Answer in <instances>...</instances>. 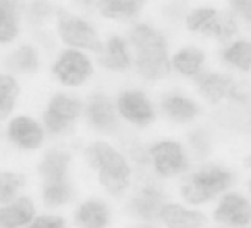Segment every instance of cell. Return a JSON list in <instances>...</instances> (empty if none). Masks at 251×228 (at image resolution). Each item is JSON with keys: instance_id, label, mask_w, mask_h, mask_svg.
Masks as SVG:
<instances>
[{"instance_id": "1", "label": "cell", "mask_w": 251, "mask_h": 228, "mask_svg": "<svg viewBox=\"0 0 251 228\" xmlns=\"http://www.w3.org/2000/svg\"><path fill=\"white\" fill-rule=\"evenodd\" d=\"M131 39L137 49V68L147 79H160L170 70L166 42L164 37L153 28L138 25L131 33Z\"/></svg>"}, {"instance_id": "2", "label": "cell", "mask_w": 251, "mask_h": 228, "mask_svg": "<svg viewBox=\"0 0 251 228\" xmlns=\"http://www.w3.org/2000/svg\"><path fill=\"white\" fill-rule=\"evenodd\" d=\"M86 156L92 167L100 169V181L111 193H119L127 186L129 169L109 144L102 142L92 143L86 150Z\"/></svg>"}, {"instance_id": "3", "label": "cell", "mask_w": 251, "mask_h": 228, "mask_svg": "<svg viewBox=\"0 0 251 228\" xmlns=\"http://www.w3.org/2000/svg\"><path fill=\"white\" fill-rule=\"evenodd\" d=\"M232 182V174L223 168L210 166L191 174L180 188L183 199L199 204L226 190Z\"/></svg>"}, {"instance_id": "4", "label": "cell", "mask_w": 251, "mask_h": 228, "mask_svg": "<svg viewBox=\"0 0 251 228\" xmlns=\"http://www.w3.org/2000/svg\"><path fill=\"white\" fill-rule=\"evenodd\" d=\"M59 33L70 44L99 51L102 45L94 30L82 20L66 11L58 13Z\"/></svg>"}, {"instance_id": "5", "label": "cell", "mask_w": 251, "mask_h": 228, "mask_svg": "<svg viewBox=\"0 0 251 228\" xmlns=\"http://www.w3.org/2000/svg\"><path fill=\"white\" fill-rule=\"evenodd\" d=\"M214 218L229 226H244L251 220V204L238 194H227L223 197L215 209Z\"/></svg>"}, {"instance_id": "6", "label": "cell", "mask_w": 251, "mask_h": 228, "mask_svg": "<svg viewBox=\"0 0 251 228\" xmlns=\"http://www.w3.org/2000/svg\"><path fill=\"white\" fill-rule=\"evenodd\" d=\"M54 72L64 84L75 86L91 74L92 68L90 62L82 53L69 50L56 63Z\"/></svg>"}, {"instance_id": "7", "label": "cell", "mask_w": 251, "mask_h": 228, "mask_svg": "<svg viewBox=\"0 0 251 228\" xmlns=\"http://www.w3.org/2000/svg\"><path fill=\"white\" fill-rule=\"evenodd\" d=\"M156 170L163 176H174L185 170L187 161L181 146L174 142H164L151 148Z\"/></svg>"}, {"instance_id": "8", "label": "cell", "mask_w": 251, "mask_h": 228, "mask_svg": "<svg viewBox=\"0 0 251 228\" xmlns=\"http://www.w3.org/2000/svg\"><path fill=\"white\" fill-rule=\"evenodd\" d=\"M80 104L77 100L63 94L56 95L50 102L44 119L47 127L53 133H61L78 116Z\"/></svg>"}, {"instance_id": "9", "label": "cell", "mask_w": 251, "mask_h": 228, "mask_svg": "<svg viewBox=\"0 0 251 228\" xmlns=\"http://www.w3.org/2000/svg\"><path fill=\"white\" fill-rule=\"evenodd\" d=\"M119 108L121 113L129 121L145 124L153 119L151 106L140 91H126L119 99Z\"/></svg>"}, {"instance_id": "10", "label": "cell", "mask_w": 251, "mask_h": 228, "mask_svg": "<svg viewBox=\"0 0 251 228\" xmlns=\"http://www.w3.org/2000/svg\"><path fill=\"white\" fill-rule=\"evenodd\" d=\"M168 228H202L207 218L197 210L186 209L179 204H167L160 213Z\"/></svg>"}, {"instance_id": "11", "label": "cell", "mask_w": 251, "mask_h": 228, "mask_svg": "<svg viewBox=\"0 0 251 228\" xmlns=\"http://www.w3.org/2000/svg\"><path fill=\"white\" fill-rule=\"evenodd\" d=\"M9 136L21 146L33 148L41 142L42 131L38 124L30 118L18 117L9 126Z\"/></svg>"}, {"instance_id": "12", "label": "cell", "mask_w": 251, "mask_h": 228, "mask_svg": "<svg viewBox=\"0 0 251 228\" xmlns=\"http://www.w3.org/2000/svg\"><path fill=\"white\" fill-rule=\"evenodd\" d=\"M87 115L91 123L100 131L115 129L117 120L111 102L103 95L93 96L87 106Z\"/></svg>"}, {"instance_id": "13", "label": "cell", "mask_w": 251, "mask_h": 228, "mask_svg": "<svg viewBox=\"0 0 251 228\" xmlns=\"http://www.w3.org/2000/svg\"><path fill=\"white\" fill-rule=\"evenodd\" d=\"M33 207L28 199L23 198L12 205L0 208V228H16L30 220Z\"/></svg>"}, {"instance_id": "14", "label": "cell", "mask_w": 251, "mask_h": 228, "mask_svg": "<svg viewBox=\"0 0 251 228\" xmlns=\"http://www.w3.org/2000/svg\"><path fill=\"white\" fill-rule=\"evenodd\" d=\"M69 159V155L65 152L53 150L47 153L39 165V173L46 185L64 181Z\"/></svg>"}, {"instance_id": "15", "label": "cell", "mask_w": 251, "mask_h": 228, "mask_svg": "<svg viewBox=\"0 0 251 228\" xmlns=\"http://www.w3.org/2000/svg\"><path fill=\"white\" fill-rule=\"evenodd\" d=\"M164 196L154 188L144 189L132 201L135 212L144 219L155 218L161 213Z\"/></svg>"}, {"instance_id": "16", "label": "cell", "mask_w": 251, "mask_h": 228, "mask_svg": "<svg viewBox=\"0 0 251 228\" xmlns=\"http://www.w3.org/2000/svg\"><path fill=\"white\" fill-rule=\"evenodd\" d=\"M231 83V77L222 74H209L198 80L201 94L211 103L218 102Z\"/></svg>"}, {"instance_id": "17", "label": "cell", "mask_w": 251, "mask_h": 228, "mask_svg": "<svg viewBox=\"0 0 251 228\" xmlns=\"http://www.w3.org/2000/svg\"><path fill=\"white\" fill-rule=\"evenodd\" d=\"M77 221L84 228H103L108 221V210L100 201H87L79 208Z\"/></svg>"}, {"instance_id": "18", "label": "cell", "mask_w": 251, "mask_h": 228, "mask_svg": "<svg viewBox=\"0 0 251 228\" xmlns=\"http://www.w3.org/2000/svg\"><path fill=\"white\" fill-rule=\"evenodd\" d=\"M165 112L173 120L177 122H186L191 120L197 113L195 104L187 98L173 95L163 101Z\"/></svg>"}, {"instance_id": "19", "label": "cell", "mask_w": 251, "mask_h": 228, "mask_svg": "<svg viewBox=\"0 0 251 228\" xmlns=\"http://www.w3.org/2000/svg\"><path fill=\"white\" fill-rule=\"evenodd\" d=\"M142 1L104 0L98 2L101 14L108 18H129L142 6Z\"/></svg>"}, {"instance_id": "20", "label": "cell", "mask_w": 251, "mask_h": 228, "mask_svg": "<svg viewBox=\"0 0 251 228\" xmlns=\"http://www.w3.org/2000/svg\"><path fill=\"white\" fill-rule=\"evenodd\" d=\"M100 62L103 66L114 70H123L128 66L129 61L125 44L120 37L114 36L109 40L107 51L101 57Z\"/></svg>"}, {"instance_id": "21", "label": "cell", "mask_w": 251, "mask_h": 228, "mask_svg": "<svg viewBox=\"0 0 251 228\" xmlns=\"http://www.w3.org/2000/svg\"><path fill=\"white\" fill-rule=\"evenodd\" d=\"M16 5L11 1L0 0V42L13 39L17 34Z\"/></svg>"}, {"instance_id": "22", "label": "cell", "mask_w": 251, "mask_h": 228, "mask_svg": "<svg viewBox=\"0 0 251 228\" xmlns=\"http://www.w3.org/2000/svg\"><path fill=\"white\" fill-rule=\"evenodd\" d=\"M204 60L202 51L195 47H187L180 50L174 57V65L182 74L192 75L197 72Z\"/></svg>"}, {"instance_id": "23", "label": "cell", "mask_w": 251, "mask_h": 228, "mask_svg": "<svg viewBox=\"0 0 251 228\" xmlns=\"http://www.w3.org/2000/svg\"><path fill=\"white\" fill-rule=\"evenodd\" d=\"M18 91L17 83L12 77L0 75V120L9 115Z\"/></svg>"}, {"instance_id": "24", "label": "cell", "mask_w": 251, "mask_h": 228, "mask_svg": "<svg viewBox=\"0 0 251 228\" xmlns=\"http://www.w3.org/2000/svg\"><path fill=\"white\" fill-rule=\"evenodd\" d=\"M224 57L239 69L247 71L251 67V43L237 41L225 51Z\"/></svg>"}, {"instance_id": "25", "label": "cell", "mask_w": 251, "mask_h": 228, "mask_svg": "<svg viewBox=\"0 0 251 228\" xmlns=\"http://www.w3.org/2000/svg\"><path fill=\"white\" fill-rule=\"evenodd\" d=\"M8 66L17 72H32L37 66L36 54L30 46H23L11 55Z\"/></svg>"}, {"instance_id": "26", "label": "cell", "mask_w": 251, "mask_h": 228, "mask_svg": "<svg viewBox=\"0 0 251 228\" xmlns=\"http://www.w3.org/2000/svg\"><path fill=\"white\" fill-rule=\"evenodd\" d=\"M236 26L229 14H223L218 18H213V20L207 23L202 31L209 35H215L219 38L226 39L231 36L235 31Z\"/></svg>"}, {"instance_id": "27", "label": "cell", "mask_w": 251, "mask_h": 228, "mask_svg": "<svg viewBox=\"0 0 251 228\" xmlns=\"http://www.w3.org/2000/svg\"><path fill=\"white\" fill-rule=\"evenodd\" d=\"M25 183V176L17 173H0V201L8 202Z\"/></svg>"}, {"instance_id": "28", "label": "cell", "mask_w": 251, "mask_h": 228, "mask_svg": "<svg viewBox=\"0 0 251 228\" xmlns=\"http://www.w3.org/2000/svg\"><path fill=\"white\" fill-rule=\"evenodd\" d=\"M71 195L69 185L65 182L47 184L44 189V200L48 205L54 206L68 200Z\"/></svg>"}, {"instance_id": "29", "label": "cell", "mask_w": 251, "mask_h": 228, "mask_svg": "<svg viewBox=\"0 0 251 228\" xmlns=\"http://www.w3.org/2000/svg\"><path fill=\"white\" fill-rule=\"evenodd\" d=\"M216 15V10L211 8H200L191 12L186 19V26L189 29H197L202 24H204L209 19L214 18Z\"/></svg>"}, {"instance_id": "30", "label": "cell", "mask_w": 251, "mask_h": 228, "mask_svg": "<svg viewBox=\"0 0 251 228\" xmlns=\"http://www.w3.org/2000/svg\"><path fill=\"white\" fill-rule=\"evenodd\" d=\"M190 142L194 149L199 152V154L204 155L208 151L209 142L206 134L203 131H195L190 136Z\"/></svg>"}, {"instance_id": "31", "label": "cell", "mask_w": 251, "mask_h": 228, "mask_svg": "<svg viewBox=\"0 0 251 228\" xmlns=\"http://www.w3.org/2000/svg\"><path fill=\"white\" fill-rule=\"evenodd\" d=\"M62 218L56 216H41L29 226V228H63Z\"/></svg>"}, {"instance_id": "32", "label": "cell", "mask_w": 251, "mask_h": 228, "mask_svg": "<svg viewBox=\"0 0 251 228\" xmlns=\"http://www.w3.org/2000/svg\"><path fill=\"white\" fill-rule=\"evenodd\" d=\"M231 5L237 13H239L243 18L251 22V1H231Z\"/></svg>"}, {"instance_id": "33", "label": "cell", "mask_w": 251, "mask_h": 228, "mask_svg": "<svg viewBox=\"0 0 251 228\" xmlns=\"http://www.w3.org/2000/svg\"><path fill=\"white\" fill-rule=\"evenodd\" d=\"M243 165H244L246 168H251V154L244 158V160H243Z\"/></svg>"}, {"instance_id": "34", "label": "cell", "mask_w": 251, "mask_h": 228, "mask_svg": "<svg viewBox=\"0 0 251 228\" xmlns=\"http://www.w3.org/2000/svg\"><path fill=\"white\" fill-rule=\"evenodd\" d=\"M248 189H249V191H250V193H251V179H250L249 182H248Z\"/></svg>"}]
</instances>
